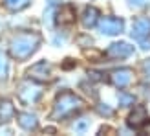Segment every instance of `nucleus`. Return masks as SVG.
<instances>
[{
    "label": "nucleus",
    "instance_id": "obj_9",
    "mask_svg": "<svg viewBox=\"0 0 150 136\" xmlns=\"http://www.w3.org/2000/svg\"><path fill=\"white\" fill-rule=\"evenodd\" d=\"M146 122H148V112H146L145 107H141V105L134 109V112L128 116V120H126V123H128L132 129H141Z\"/></svg>",
    "mask_w": 150,
    "mask_h": 136
},
{
    "label": "nucleus",
    "instance_id": "obj_6",
    "mask_svg": "<svg viewBox=\"0 0 150 136\" xmlns=\"http://www.w3.org/2000/svg\"><path fill=\"white\" fill-rule=\"evenodd\" d=\"M28 75L35 81H40V83L50 81L51 79V64L46 61H39L28 70Z\"/></svg>",
    "mask_w": 150,
    "mask_h": 136
},
{
    "label": "nucleus",
    "instance_id": "obj_2",
    "mask_svg": "<svg viewBox=\"0 0 150 136\" xmlns=\"http://www.w3.org/2000/svg\"><path fill=\"white\" fill-rule=\"evenodd\" d=\"M40 44V35L37 33H24L17 35L9 44V52L15 59H28L31 54H35Z\"/></svg>",
    "mask_w": 150,
    "mask_h": 136
},
{
    "label": "nucleus",
    "instance_id": "obj_5",
    "mask_svg": "<svg viewBox=\"0 0 150 136\" xmlns=\"http://www.w3.org/2000/svg\"><path fill=\"white\" fill-rule=\"evenodd\" d=\"M132 37L139 42L146 41L150 37V19L148 17H139L132 24Z\"/></svg>",
    "mask_w": 150,
    "mask_h": 136
},
{
    "label": "nucleus",
    "instance_id": "obj_13",
    "mask_svg": "<svg viewBox=\"0 0 150 136\" xmlns=\"http://www.w3.org/2000/svg\"><path fill=\"white\" fill-rule=\"evenodd\" d=\"M29 2L31 0H4V4L7 9H11V11H20V9H24V7L29 6Z\"/></svg>",
    "mask_w": 150,
    "mask_h": 136
},
{
    "label": "nucleus",
    "instance_id": "obj_4",
    "mask_svg": "<svg viewBox=\"0 0 150 136\" xmlns=\"http://www.w3.org/2000/svg\"><path fill=\"white\" fill-rule=\"evenodd\" d=\"M42 96V87L39 85H33V83H22L20 85V90H18V97L26 105H33L40 99Z\"/></svg>",
    "mask_w": 150,
    "mask_h": 136
},
{
    "label": "nucleus",
    "instance_id": "obj_18",
    "mask_svg": "<svg viewBox=\"0 0 150 136\" xmlns=\"http://www.w3.org/2000/svg\"><path fill=\"white\" fill-rule=\"evenodd\" d=\"M88 122H86V120H81V122H77V123H75V127H73V129H75V132H84L86 129H88Z\"/></svg>",
    "mask_w": 150,
    "mask_h": 136
},
{
    "label": "nucleus",
    "instance_id": "obj_16",
    "mask_svg": "<svg viewBox=\"0 0 150 136\" xmlns=\"http://www.w3.org/2000/svg\"><path fill=\"white\" fill-rule=\"evenodd\" d=\"M7 77V59L4 54H0V79Z\"/></svg>",
    "mask_w": 150,
    "mask_h": 136
},
{
    "label": "nucleus",
    "instance_id": "obj_7",
    "mask_svg": "<svg viewBox=\"0 0 150 136\" xmlns=\"http://www.w3.org/2000/svg\"><path fill=\"white\" fill-rule=\"evenodd\" d=\"M132 54H134V46H130L128 42H114L106 50V57L110 59H125Z\"/></svg>",
    "mask_w": 150,
    "mask_h": 136
},
{
    "label": "nucleus",
    "instance_id": "obj_17",
    "mask_svg": "<svg viewBox=\"0 0 150 136\" xmlns=\"http://www.w3.org/2000/svg\"><path fill=\"white\" fill-rule=\"evenodd\" d=\"M141 70H143V79L150 81V59H146L143 63V68H141Z\"/></svg>",
    "mask_w": 150,
    "mask_h": 136
},
{
    "label": "nucleus",
    "instance_id": "obj_15",
    "mask_svg": "<svg viewBox=\"0 0 150 136\" xmlns=\"http://www.w3.org/2000/svg\"><path fill=\"white\" fill-rule=\"evenodd\" d=\"M0 114L4 118H9L13 114V105L9 101H0Z\"/></svg>",
    "mask_w": 150,
    "mask_h": 136
},
{
    "label": "nucleus",
    "instance_id": "obj_20",
    "mask_svg": "<svg viewBox=\"0 0 150 136\" xmlns=\"http://www.w3.org/2000/svg\"><path fill=\"white\" fill-rule=\"evenodd\" d=\"M97 110H99L101 114H106V116H112V112H114V110H112V109H108V107H99Z\"/></svg>",
    "mask_w": 150,
    "mask_h": 136
},
{
    "label": "nucleus",
    "instance_id": "obj_21",
    "mask_svg": "<svg viewBox=\"0 0 150 136\" xmlns=\"http://www.w3.org/2000/svg\"><path fill=\"white\" fill-rule=\"evenodd\" d=\"M141 129H143V132H145V134H150V122H148V125L141 127Z\"/></svg>",
    "mask_w": 150,
    "mask_h": 136
},
{
    "label": "nucleus",
    "instance_id": "obj_12",
    "mask_svg": "<svg viewBox=\"0 0 150 136\" xmlns=\"http://www.w3.org/2000/svg\"><path fill=\"white\" fill-rule=\"evenodd\" d=\"M81 20H82V26L84 28H93L99 22V9L97 7H86Z\"/></svg>",
    "mask_w": 150,
    "mask_h": 136
},
{
    "label": "nucleus",
    "instance_id": "obj_10",
    "mask_svg": "<svg viewBox=\"0 0 150 136\" xmlns=\"http://www.w3.org/2000/svg\"><path fill=\"white\" fill-rule=\"evenodd\" d=\"M57 22L61 26H70L75 22V9H73V6L70 4H64L59 7V11H57Z\"/></svg>",
    "mask_w": 150,
    "mask_h": 136
},
{
    "label": "nucleus",
    "instance_id": "obj_14",
    "mask_svg": "<svg viewBox=\"0 0 150 136\" xmlns=\"http://www.w3.org/2000/svg\"><path fill=\"white\" fill-rule=\"evenodd\" d=\"M134 96L132 94H126V92H119V105L121 107H128V105H134Z\"/></svg>",
    "mask_w": 150,
    "mask_h": 136
},
{
    "label": "nucleus",
    "instance_id": "obj_19",
    "mask_svg": "<svg viewBox=\"0 0 150 136\" xmlns=\"http://www.w3.org/2000/svg\"><path fill=\"white\" fill-rule=\"evenodd\" d=\"M128 4L134 7H145L148 4V0H128Z\"/></svg>",
    "mask_w": 150,
    "mask_h": 136
},
{
    "label": "nucleus",
    "instance_id": "obj_8",
    "mask_svg": "<svg viewBox=\"0 0 150 136\" xmlns=\"http://www.w3.org/2000/svg\"><path fill=\"white\" fill-rule=\"evenodd\" d=\"M132 75L134 74H132L130 68H119V70H114L110 74V79H112V83H114L117 88H125V87L130 85Z\"/></svg>",
    "mask_w": 150,
    "mask_h": 136
},
{
    "label": "nucleus",
    "instance_id": "obj_1",
    "mask_svg": "<svg viewBox=\"0 0 150 136\" xmlns=\"http://www.w3.org/2000/svg\"><path fill=\"white\" fill-rule=\"evenodd\" d=\"M82 107H84V101H82L77 94H73V92H62L55 99L51 118H53V120H64V118L71 116L73 112L81 110Z\"/></svg>",
    "mask_w": 150,
    "mask_h": 136
},
{
    "label": "nucleus",
    "instance_id": "obj_3",
    "mask_svg": "<svg viewBox=\"0 0 150 136\" xmlns=\"http://www.w3.org/2000/svg\"><path fill=\"white\" fill-rule=\"evenodd\" d=\"M97 26H99V31L103 35H119V33H123V29H125V22H123V19L104 17L97 22Z\"/></svg>",
    "mask_w": 150,
    "mask_h": 136
},
{
    "label": "nucleus",
    "instance_id": "obj_11",
    "mask_svg": "<svg viewBox=\"0 0 150 136\" xmlns=\"http://www.w3.org/2000/svg\"><path fill=\"white\" fill-rule=\"evenodd\" d=\"M17 122L22 129H26V131H35L37 127H39V120H37V116L31 114V112H18Z\"/></svg>",
    "mask_w": 150,
    "mask_h": 136
}]
</instances>
